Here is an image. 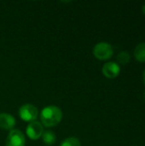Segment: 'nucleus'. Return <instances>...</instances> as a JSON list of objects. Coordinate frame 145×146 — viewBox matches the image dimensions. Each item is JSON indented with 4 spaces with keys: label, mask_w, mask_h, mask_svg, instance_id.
<instances>
[{
    "label": "nucleus",
    "mask_w": 145,
    "mask_h": 146,
    "mask_svg": "<svg viewBox=\"0 0 145 146\" xmlns=\"http://www.w3.org/2000/svg\"><path fill=\"white\" fill-rule=\"evenodd\" d=\"M62 110L55 105L44 107L40 113L42 125L45 127H53L57 126L62 120Z\"/></svg>",
    "instance_id": "f257e3e1"
},
{
    "label": "nucleus",
    "mask_w": 145,
    "mask_h": 146,
    "mask_svg": "<svg viewBox=\"0 0 145 146\" xmlns=\"http://www.w3.org/2000/svg\"><path fill=\"white\" fill-rule=\"evenodd\" d=\"M93 55L98 60H102V61L109 60L114 55L113 46L109 43L100 42L94 46Z\"/></svg>",
    "instance_id": "f03ea898"
},
{
    "label": "nucleus",
    "mask_w": 145,
    "mask_h": 146,
    "mask_svg": "<svg viewBox=\"0 0 145 146\" xmlns=\"http://www.w3.org/2000/svg\"><path fill=\"white\" fill-rule=\"evenodd\" d=\"M38 108L35 107L33 104H23L19 109V116L24 121H27V122L34 121L38 118Z\"/></svg>",
    "instance_id": "7ed1b4c3"
},
{
    "label": "nucleus",
    "mask_w": 145,
    "mask_h": 146,
    "mask_svg": "<svg viewBox=\"0 0 145 146\" xmlns=\"http://www.w3.org/2000/svg\"><path fill=\"white\" fill-rule=\"evenodd\" d=\"M26 138L21 131L19 129H12L9 131L6 141V146H25Z\"/></svg>",
    "instance_id": "20e7f679"
},
{
    "label": "nucleus",
    "mask_w": 145,
    "mask_h": 146,
    "mask_svg": "<svg viewBox=\"0 0 145 146\" xmlns=\"http://www.w3.org/2000/svg\"><path fill=\"white\" fill-rule=\"evenodd\" d=\"M44 133V127L43 125L37 121H32L30 122L26 128V133L27 137L32 140H37L42 137V134Z\"/></svg>",
    "instance_id": "39448f33"
},
{
    "label": "nucleus",
    "mask_w": 145,
    "mask_h": 146,
    "mask_svg": "<svg viewBox=\"0 0 145 146\" xmlns=\"http://www.w3.org/2000/svg\"><path fill=\"white\" fill-rule=\"evenodd\" d=\"M103 74L108 79H115L121 73L120 65L115 62H108L103 64L102 68Z\"/></svg>",
    "instance_id": "423d86ee"
},
{
    "label": "nucleus",
    "mask_w": 145,
    "mask_h": 146,
    "mask_svg": "<svg viewBox=\"0 0 145 146\" xmlns=\"http://www.w3.org/2000/svg\"><path fill=\"white\" fill-rule=\"evenodd\" d=\"M15 119L8 113L0 114V128L3 130H12L15 126Z\"/></svg>",
    "instance_id": "0eeeda50"
},
{
    "label": "nucleus",
    "mask_w": 145,
    "mask_h": 146,
    "mask_svg": "<svg viewBox=\"0 0 145 146\" xmlns=\"http://www.w3.org/2000/svg\"><path fill=\"white\" fill-rule=\"evenodd\" d=\"M134 57L139 62H145V43L138 44L133 51Z\"/></svg>",
    "instance_id": "6e6552de"
},
{
    "label": "nucleus",
    "mask_w": 145,
    "mask_h": 146,
    "mask_svg": "<svg viewBox=\"0 0 145 146\" xmlns=\"http://www.w3.org/2000/svg\"><path fill=\"white\" fill-rule=\"evenodd\" d=\"M42 139L46 145H52L55 144V142L56 140V134L52 131H50V130L44 131V133L42 134Z\"/></svg>",
    "instance_id": "1a4fd4ad"
},
{
    "label": "nucleus",
    "mask_w": 145,
    "mask_h": 146,
    "mask_svg": "<svg viewBox=\"0 0 145 146\" xmlns=\"http://www.w3.org/2000/svg\"><path fill=\"white\" fill-rule=\"evenodd\" d=\"M116 60H117L118 63H120L121 65H126V64L129 63V62L131 60V56L127 51H121L117 55Z\"/></svg>",
    "instance_id": "9d476101"
},
{
    "label": "nucleus",
    "mask_w": 145,
    "mask_h": 146,
    "mask_svg": "<svg viewBox=\"0 0 145 146\" xmlns=\"http://www.w3.org/2000/svg\"><path fill=\"white\" fill-rule=\"evenodd\" d=\"M60 146H81V143L79 139L75 137H69L64 139Z\"/></svg>",
    "instance_id": "9b49d317"
},
{
    "label": "nucleus",
    "mask_w": 145,
    "mask_h": 146,
    "mask_svg": "<svg viewBox=\"0 0 145 146\" xmlns=\"http://www.w3.org/2000/svg\"><path fill=\"white\" fill-rule=\"evenodd\" d=\"M142 12L145 15V4L144 5H143V7H142Z\"/></svg>",
    "instance_id": "f8f14e48"
},
{
    "label": "nucleus",
    "mask_w": 145,
    "mask_h": 146,
    "mask_svg": "<svg viewBox=\"0 0 145 146\" xmlns=\"http://www.w3.org/2000/svg\"><path fill=\"white\" fill-rule=\"evenodd\" d=\"M143 80H144V83L145 86V70L144 71V74H143Z\"/></svg>",
    "instance_id": "ddd939ff"
},
{
    "label": "nucleus",
    "mask_w": 145,
    "mask_h": 146,
    "mask_svg": "<svg viewBox=\"0 0 145 146\" xmlns=\"http://www.w3.org/2000/svg\"><path fill=\"white\" fill-rule=\"evenodd\" d=\"M143 98H144V101L145 102V92H144V94H143Z\"/></svg>",
    "instance_id": "4468645a"
}]
</instances>
